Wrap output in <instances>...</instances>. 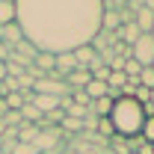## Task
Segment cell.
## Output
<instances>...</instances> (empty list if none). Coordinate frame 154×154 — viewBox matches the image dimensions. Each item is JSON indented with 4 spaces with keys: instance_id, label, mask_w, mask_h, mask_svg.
I'll list each match as a JSON object with an SVG mask.
<instances>
[{
    "instance_id": "6da1fadb",
    "label": "cell",
    "mask_w": 154,
    "mask_h": 154,
    "mask_svg": "<svg viewBox=\"0 0 154 154\" xmlns=\"http://www.w3.org/2000/svg\"><path fill=\"white\" fill-rule=\"evenodd\" d=\"M24 38L45 54H71L101 33V0H15Z\"/></svg>"
},
{
    "instance_id": "7a4b0ae2",
    "label": "cell",
    "mask_w": 154,
    "mask_h": 154,
    "mask_svg": "<svg viewBox=\"0 0 154 154\" xmlns=\"http://www.w3.org/2000/svg\"><path fill=\"white\" fill-rule=\"evenodd\" d=\"M116 136L122 139H136L142 134V125H145V110L136 98H116L113 101V113H110Z\"/></svg>"
},
{
    "instance_id": "3957f363",
    "label": "cell",
    "mask_w": 154,
    "mask_h": 154,
    "mask_svg": "<svg viewBox=\"0 0 154 154\" xmlns=\"http://www.w3.org/2000/svg\"><path fill=\"white\" fill-rule=\"evenodd\" d=\"M131 59H136L142 68H148L154 62V36L151 33H142V36L136 38V45L131 48Z\"/></svg>"
},
{
    "instance_id": "277c9868",
    "label": "cell",
    "mask_w": 154,
    "mask_h": 154,
    "mask_svg": "<svg viewBox=\"0 0 154 154\" xmlns=\"http://www.w3.org/2000/svg\"><path fill=\"white\" fill-rule=\"evenodd\" d=\"M33 92H36V95H54V98H65L68 92H71V89L65 86V80H51V77H42V80H36Z\"/></svg>"
},
{
    "instance_id": "5b68a950",
    "label": "cell",
    "mask_w": 154,
    "mask_h": 154,
    "mask_svg": "<svg viewBox=\"0 0 154 154\" xmlns=\"http://www.w3.org/2000/svg\"><path fill=\"white\" fill-rule=\"evenodd\" d=\"M0 42H6L9 48H15L24 42V33H21L18 21H12V24H6V27H0Z\"/></svg>"
},
{
    "instance_id": "8992f818",
    "label": "cell",
    "mask_w": 154,
    "mask_h": 154,
    "mask_svg": "<svg viewBox=\"0 0 154 154\" xmlns=\"http://www.w3.org/2000/svg\"><path fill=\"white\" fill-rule=\"evenodd\" d=\"M89 80H92V74H89L86 68H74L71 74H65V86L74 92V89H86V86H89Z\"/></svg>"
},
{
    "instance_id": "52a82bcc",
    "label": "cell",
    "mask_w": 154,
    "mask_h": 154,
    "mask_svg": "<svg viewBox=\"0 0 154 154\" xmlns=\"http://www.w3.org/2000/svg\"><path fill=\"white\" fill-rule=\"evenodd\" d=\"M71 54H74V59H77V68H86V71H89L92 59L98 57V51L92 48V45H83V48H77V51H71Z\"/></svg>"
},
{
    "instance_id": "ba28073f",
    "label": "cell",
    "mask_w": 154,
    "mask_h": 154,
    "mask_svg": "<svg viewBox=\"0 0 154 154\" xmlns=\"http://www.w3.org/2000/svg\"><path fill=\"white\" fill-rule=\"evenodd\" d=\"M33 68H38L42 74H51V71L57 68V54H45V51H38L36 59H33Z\"/></svg>"
},
{
    "instance_id": "9c48e42d",
    "label": "cell",
    "mask_w": 154,
    "mask_h": 154,
    "mask_svg": "<svg viewBox=\"0 0 154 154\" xmlns=\"http://www.w3.org/2000/svg\"><path fill=\"white\" fill-rule=\"evenodd\" d=\"M139 36H142V30L136 27V21H134V24H128V27H119V30H116V38H122V42L131 45V48L136 45V38H139Z\"/></svg>"
},
{
    "instance_id": "30bf717a",
    "label": "cell",
    "mask_w": 154,
    "mask_h": 154,
    "mask_svg": "<svg viewBox=\"0 0 154 154\" xmlns=\"http://www.w3.org/2000/svg\"><path fill=\"white\" fill-rule=\"evenodd\" d=\"M38 125H30V122H21L18 125V142H24V145H33L36 142V136H38Z\"/></svg>"
},
{
    "instance_id": "8fae6325",
    "label": "cell",
    "mask_w": 154,
    "mask_h": 154,
    "mask_svg": "<svg viewBox=\"0 0 154 154\" xmlns=\"http://www.w3.org/2000/svg\"><path fill=\"white\" fill-rule=\"evenodd\" d=\"M33 104L42 110V116H51V113H57V110H59V98H54V95H36V98H33Z\"/></svg>"
},
{
    "instance_id": "7c38bea8",
    "label": "cell",
    "mask_w": 154,
    "mask_h": 154,
    "mask_svg": "<svg viewBox=\"0 0 154 154\" xmlns=\"http://www.w3.org/2000/svg\"><path fill=\"white\" fill-rule=\"evenodd\" d=\"M15 18H18V6H15V0H0V27L12 24Z\"/></svg>"
},
{
    "instance_id": "4fadbf2b",
    "label": "cell",
    "mask_w": 154,
    "mask_h": 154,
    "mask_svg": "<svg viewBox=\"0 0 154 154\" xmlns=\"http://www.w3.org/2000/svg\"><path fill=\"white\" fill-rule=\"evenodd\" d=\"M136 27H139L142 33H151V27H154V12L145 9V3H142L139 12H136Z\"/></svg>"
},
{
    "instance_id": "5bb4252c",
    "label": "cell",
    "mask_w": 154,
    "mask_h": 154,
    "mask_svg": "<svg viewBox=\"0 0 154 154\" xmlns=\"http://www.w3.org/2000/svg\"><path fill=\"white\" fill-rule=\"evenodd\" d=\"M74 68H77L74 54H57V71H59L62 77H65V74H71Z\"/></svg>"
},
{
    "instance_id": "9a60e30c",
    "label": "cell",
    "mask_w": 154,
    "mask_h": 154,
    "mask_svg": "<svg viewBox=\"0 0 154 154\" xmlns=\"http://www.w3.org/2000/svg\"><path fill=\"white\" fill-rule=\"evenodd\" d=\"M107 83H101V80H89V86L83 89L86 95H89V101H98V98H107Z\"/></svg>"
},
{
    "instance_id": "2e32d148",
    "label": "cell",
    "mask_w": 154,
    "mask_h": 154,
    "mask_svg": "<svg viewBox=\"0 0 154 154\" xmlns=\"http://www.w3.org/2000/svg\"><path fill=\"white\" fill-rule=\"evenodd\" d=\"M59 131L80 134V131H83V119H71V116H65V119H62V125H59Z\"/></svg>"
},
{
    "instance_id": "e0dca14e",
    "label": "cell",
    "mask_w": 154,
    "mask_h": 154,
    "mask_svg": "<svg viewBox=\"0 0 154 154\" xmlns=\"http://www.w3.org/2000/svg\"><path fill=\"white\" fill-rule=\"evenodd\" d=\"M136 80H139V86H142V89H154V68H151V65H148V68H142Z\"/></svg>"
},
{
    "instance_id": "ac0fdd59",
    "label": "cell",
    "mask_w": 154,
    "mask_h": 154,
    "mask_svg": "<svg viewBox=\"0 0 154 154\" xmlns=\"http://www.w3.org/2000/svg\"><path fill=\"white\" fill-rule=\"evenodd\" d=\"M139 139H142V142H148V145H154V116H151V119H145Z\"/></svg>"
},
{
    "instance_id": "d6986e66",
    "label": "cell",
    "mask_w": 154,
    "mask_h": 154,
    "mask_svg": "<svg viewBox=\"0 0 154 154\" xmlns=\"http://www.w3.org/2000/svg\"><path fill=\"white\" fill-rule=\"evenodd\" d=\"M12 51H15V54H21V57H27V59H36V48H33V45H30V42H27V38H24V42H21V45H15V48H12Z\"/></svg>"
},
{
    "instance_id": "ffe728a7",
    "label": "cell",
    "mask_w": 154,
    "mask_h": 154,
    "mask_svg": "<svg viewBox=\"0 0 154 154\" xmlns=\"http://www.w3.org/2000/svg\"><path fill=\"white\" fill-rule=\"evenodd\" d=\"M24 104H27V101H24V95H21V92H12V95H6V107H9V110H15V113H18Z\"/></svg>"
},
{
    "instance_id": "44dd1931",
    "label": "cell",
    "mask_w": 154,
    "mask_h": 154,
    "mask_svg": "<svg viewBox=\"0 0 154 154\" xmlns=\"http://www.w3.org/2000/svg\"><path fill=\"white\" fill-rule=\"evenodd\" d=\"M101 136H116V131H113V122L110 119H98V128H95Z\"/></svg>"
},
{
    "instance_id": "7402d4cb",
    "label": "cell",
    "mask_w": 154,
    "mask_h": 154,
    "mask_svg": "<svg viewBox=\"0 0 154 154\" xmlns=\"http://www.w3.org/2000/svg\"><path fill=\"white\" fill-rule=\"evenodd\" d=\"M12 154H38V151H36V145H24V142H15Z\"/></svg>"
},
{
    "instance_id": "603a6c76",
    "label": "cell",
    "mask_w": 154,
    "mask_h": 154,
    "mask_svg": "<svg viewBox=\"0 0 154 154\" xmlns=\"http://www.w3.org/2000/svg\"><path fill=\"white\" fill-rule=\"evenodd\" d=\"M107 77H110V68H107V65H101V68H95V71H92V80L107 83Z\"/></svg>"
},
{
    "instance_id": "cb8c5ba5",
    "label": "cell",
    "mask_w": 154,
    "mask_h": 154,
    "mask_svg": "<svg viewBox=\"0 0 154 154\" xmlns=\"http://www.w3.org/2000/svg\"><path fill=\"white\" fill-rule=\"evenodd\" d=\"M83 128H89V131H95V128H98V116L86 113V119H83Z\"/></svg>"
},
{
    "instance_id": "d4e9b609",
    "label": "cell",
    "mask_w": 154,
    "mask_h": 154,
    "mask_svg": "<svg viewBox=\"0 0 154 154\" xmlns=\"http://www.w3.org/2000/svg\"><path fill=\"white\" fill-rule=\"evenodd\" d=\"M9 51H12V48H9V45H6V42H0V59H3V62H6V59H9Z\"/></svg>"
},
{
    "instance_id": "484cf974",
    "label": "cell",
    "mask_w": 154,
    "mask_h": 154,
    "mask_svg": "<svg viewBox=\"0 0 154 154\" xmlns=\"http://www.w3.org/2000/svg\"><path fill=\"white\" fill-rule=\"evenodd\" d=\"M3 80H6V62L0 59V83H3Z\"/></svg>"
},
{
    "instance_id": "4316f807",
    "label": "cell",
    "mask_w": 154,
    "mask_h": 154,
    "mask_svg": "<svg viewBox=\"0 0 154 154\" xmlns=\"http://www.w3.org/2000/svg\"><path fill=\"white\" fill-rule=\"evenodd\" d=\"M59 154H80L77 148H65V151H59Z\"/></svg>"
},
{
    "instance_id": "83f0119b",
    "label": "cell",
    "mask_w": 154,
    "mask_h": 154,
    "mask_svg": "<svg viewBox=\"0 0 154 154\" xmlns=\"http://www.w3.org/2000/svg\"><path fill=\"white\" fill-rule=\"evenodd\" d=\"M151 36H154V27H151Z\"/></svg>"
},
{
    "instance_id": "f1b7e54d",
    "label": "cell",
    "mask_w": 154,
    "mask_h": 154,
    "mask_svg": "<svg viewBox=\"0 0 154 154\" xmlns=\"http://www.w3.org/2000/svg\"><path fill=\"white\" fill-rule=\"evenodd\" d=\"M151 68H154V62H151Z\"/></svg>"
}]
</instances>
